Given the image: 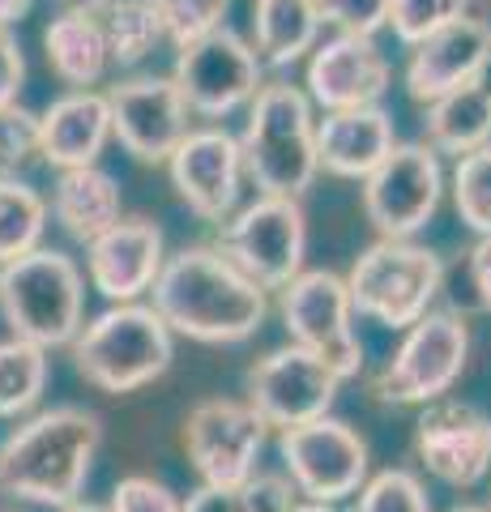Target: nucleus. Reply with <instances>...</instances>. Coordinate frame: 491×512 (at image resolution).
Masks as SVG:
<instances>
[{"mask_svg": "<svg viewBox=\"0 0 491 512\" xmlns=\"http://www.w3.org/2000/svg\"><path fill=\"white\" fill-rule=\"evenodd\" d=\"M393 82L389 56L368 35H334L308 52L304 94L321 111L376 107Z\"/></svg>", "mask_w": 491, "mask_h": 512, "instance_id": "nucleus-18", "label": "nucleus"}, {"mask_svg": "<svg viewBox=\"0 0 491 512\" xmlns=\"http://www.w3.org/2000/svg\"><path fill=\"white\" fill-rule=\"evenodd\" d=\"M321 26L334 35H368L376 39L389 26V0H316Z\"/></svg>", "mask_w": 491, "mask_h": 512, "instance_id": "nucleus-37", "label": "nucleus"}, {"mask_svg": "<svg viewBox=\"0 0 491 512\" xmlns=\"http://www.w3.org/2000/svg\"><path fill=\"white\" fill-rule=\"evenodd\" d=\"M423 133L436 154H457V158L491 141V47L470 77H462L436 103H427Z\"/></svg>", "mask_w": 491, "mask_h": 512, "instance_id": "nucleus-23", "label": "nucleus"}, {"mask_svg": "<svg viewBox=\"0 0 491 512\" xmlns=\"http://www.w3.org/2000/svg\"><path fill=\"white\" fill-rule=\"evenodd\" d=\"M218 252L252 278L261 291H282L308 256V214L304 201L295 197H269L257 192V201L244 205L240 214L218 222Z\"/></svg>", "mask_w": 491, "mask_h": 512, "instance_id": "nucleus-8", "label": "nucleus"}, {"mask_svg": "<svg viewBox=\"0 0 491 512\" xmlns=\"http://www.w3.org/2000/svg\"><path fill=\"white\" fill-rule=\"evenodd\" d=\"M487 47H491V22L483 13H470V18H457L432 30L406 56V94L423 107L436 103L445 90H453L462 77L479 69Z\"/></svg>", "mask_w": 491, "mask_h": 512, "instance_id": "nucleus-20", "label": "nucleus"}, {"mask_svg": "<svg viewBox=\"0 0 491 512\" xmlns=\"http://www.w3.org/2000/svg\"><path fill=\"white\" fill-rule=\"evenodd\" d=\"M470 363V325L462 312H423L402 329L398 350L376 372L372 393L385 406H427L449 397Z\"/></svg>", "mask_w": 491, "mask_h": 512, "instance_id": "nucleus-7", "label": "nucleus"}, {"mask_svg": "<svg viewBox=\"0 0 491 512\" xmlns=\"http://www.w3.org/2000/svg\"><path fill=\"white\" fill-rule=\"evenodd\" d=\"M351 512H432V500L410 470H380L355 491Z\"/></svg>", "mask_w": 491, "mask_h": 512, "instance_id": "nucleus-35", "label": "nucleus"}, {"mask_svg": "<svg viewBox=\"0 0 491 512\" xmlns=\"http://www.w3.org/2000/svg\"><path fill=\"white\" fill-rule=\"evenodd\" d=\"M47 201L26 180H0V265L43 248Z\"/></svg>", "mask_w": 491, "mask_h": 512, "instance_id": "nucleus-30", "label": "nucleus"}, {"mask_svg": "<svg viewBox=\"0 0 491 512\" xmlns=\"http://www.w3.org/2000/svg\"><path fill=\"white\" fill-rule=\"evenodd\" d=\"M99 26H103V43H107V60L116 69H137L141 60L154 56L163 39V26H158L154 9L146 0H107L99 9Z\"/></svg>", "mask_w": 491, "mask_h": 512, "instance_id": "nucleus-28", "label": "nucleus"}, {"mask_svg": "<svg viewBox=\"0 0 491 512\" xmlns=\"http://www.w3.org/2000/svg\"><path fill=\"white\" fill-rule=\"evenodd\" d=\"M449 295H453L449 312H457V308L462 312H491V235H479L466 248L462 265H457V286Z\"/></svg>", "mask_w": 491, "mask_h": 512, "instance_id": "nucleus-36", "label": "nucleus"}, {"mask_svg": "<svg viewBox=\"0 0 491 512\" xmlns=\"http://www.w3.org/2000/svg\"><path fill=\"white\" fill-rule=\"evenodd\" d=\"M43 52L52 73L73 90H94L112 69L99 9H60L43 30Z\"/></svg>", "mask_w": 491, "mask_h": 512, "instance_id": "nucleus-25", "label": "nucleus"}, {"mask_svg": "<svg viewBox=\"0 0 491 512\" xmlns=\"http://www.w3.org/2000/svg\"><path fill=\"white\" fill-rule=\"evenodd\" d=\"M291 512H338L334 504H312V500H299Z\"/></svg>", "mask_w": 491, "mask_h": 512, "instance_id": "nucleus-42", "label": "nucleus"}, {"mask_svg": "<svg viewBox=\"0 0 491 512\" xmlns=\"http://www.w3.org/2000/svg\"><path fill=\"white\" fill-rule=\"evenodd\" d=\"M103 448V419L82 406L30 414L0 440V495L39 508L82 500L94 457Z\"/></svg>", "mask_w": 491, "mask_h": 512, "instance_id": "nucleus-2", "label": "nucleus"}, {"mask_svg": "<svg viewBox=\"0 0 491 512\" xmlns=\"http://www.w3.org/2000/svg\"><path fill=\"white\" fill-rule=\"evenodd\" d=\"M440 282H445V261L432 248L415 239H376L355 256L346 274V295H351L355 316L402 333L423 312H432Z\"/></svg>", "mask_w": 491, "mask_h": 512, "instance_id": "nucleus-6", "label": "nucleus"}, {"mask_svg": "<svg viewBox=\"0 0 491 512\" xmlns=\"http://www.w3.org/2000/svg\"><path fill=\"white\" fill-rule=\"evenodd\" d=\"M453 210L474 235H491V141L457 158L453 167Z\"/></svg>", "mask_w": 491, "mask_h": 512, "instance_id": "nucleus-31", "label": "nucleus"}, {"mask_svg": "<svg viewBox=\"0 0 491 512\" xmlns=\"http://www.w3.org/2000/svg\"><path fill=\"white\" fill-rule=\"evenodd\" d=\"M146 5L154 9L163 39L171 47H184L218 26H227V13H231V0H146Z\"/></svg>", "mask_w": 491, "mask_h": 512, "instance_id": "nucleus-32", "label": "nucleus"}, {"mask_svg": "<svg viewBox=\"0 0 491 512\" xmlns=\"http://www.w3.org/2000/svg\"><path fill=\"white\" fill-rule=\"evenodd\" d=\"M69 346L77 376L116 397L154 384L176 359V333L150 303H112L77 329Z\"/></svg>", "mask_w": 491, "mask_h": 512, "instance_id": "nucleus-4", "label": "nucleus"}, {"mask_svg": "<svg viewBox=\"0 0 491 512\" xmlns=\"http://www.w3.org/2000/svg\"><path fill=\"white\" fill-rule=\"evenodd\" d=\"M278 453L291 487L312 504H342L368 483V440L342 419H312L278 431Z\"/></svg>", "mask_w": 491, "mask_h": 512, "instance_id": "nucleus-12", "label": "nucleus"}, {"mask_svg": "<svg viewBox=\"0 0 491 512\" xmlns=\"http://www.w3.org/2000/svg\"><path fill=\"white\" fill-rule=\"evenodd\" d=\"M150 308L176 338L223 346L244 342L265 325L269 291L244 278L218 248L193 244L163 261L150 286Z\"/></svg>", "mask_w": 491, "mask_h": 512, "instance_id": "nucleus-1", "label": "nucleus"}, {"mask_svg": "<svg viewBox=\"0 0 491 512\" xmlns=\"http://www.w3.org/2000/svg\"><path fill=\"white\" fill-rule=\"evenodd\" d=\"M60 5L65 9H103L107 0H60Z\"/></svg>", "mask_w": 491, "mask_h": 512, "instance_id": "nucleus-43", "label": "nucleus"}, {"mask_svg": "<svg viewBox=\"0 0 491 512\" xmlns=\"http://www.w3.org/2000/svg\"><path fill=\"white\" fill-rule=\"evenodd\" d=\"M244 175L269 197H304L316 167V107L304 86L265 82L248 103V124L240 133Z\"/></svg>", "mask_w": 491, "mask_h": 512, "instance_id": "nucleus-3", "label": "nucleus"}, {"mask_svg": "<svg viewBox=\"0 0 491 512\" xmlns=\"http://www.w3.org/2000/svg\"><path fill=\"white\" fill-rule=\"evenodd\" d=\"M26 82V60L18 39L9 35V26H0V107L18 103V90Z\"/></svg>", "mask_w": 491, "mask_h": 512, "instance_id": "nucleus-39", "label": "nucleus"}, {"mask_svg": "<svg viewBox=\"0 0 491 512\" xmlns=\"http://www.w3.org/2000/svg\"><path fill=\"white\" fill-rule=\"evenodd\" d=\"M39 163V116H30L18 103L0 107V180H26V171H35Z\"/></svg>", "mask_w": 491, "mask_h": 512, "instance_id": "nucleus-33", "label": "nucleus"}, {"mask_svg": "<svg viewBox=\"0 0 491 512\" xmlns=\"http://www.w3.org/2000/svg\"><path fill=\"white\" fill-rule=\"evenodd\" d=\"M107 141H112V116H107L103 90H69L39 116L43 163H52L56 171L94 167Z\"/></svg>", "mask_w": 491, "mask_h": 512, "instance_id": "nucleus-22", "label": "nucleus"}, {"mask_svg": "<svg viewBox=\"0 0 491 512\" xmlns=\"http://www.w3.org/2000/svg\"><path fill=\"white\" fill-rule=\"evenodd\" d=\"M415 457L445 487H479L491 474V419L453 397L427 402L415 423Z\"/></svg>", "mask_w": 491, "mask_h": 512, "instance_id": "nucleus-17", "label": "nucleus"}, {"mask_svg": "<svg viewBox=\"0 0 491 512\" xmlns=\"http://www.w3.org/2000/svg\"><path fill=\"white\" fill-rule=\"evenodd\" d=\"M163 261L167 239L150 218H120L116 227L86 244V278L112 303H137L141 295H150Z\"/></svg>", "mask_w": 491, "mask_h": 512, "instance_id": "nucleus-19", "label": "nucleus"}, {"mask_svg": "<svg viewBox=\"0 0 491 512\" xmlns=\"http://www.w3.org/2000/svg\"><path fill=\"white\" fill-rule=\"evenodd\" d=\"M171 82L193 116L227 120L231 111L257 99V90L265 86V64L248 39H240L231 26H218L210 35L176 47Z\"/></svg>", "mask_w": 491, "mask_h": 512, "instance_id": "nucleus-9", "label": "nucleus"}, {"mask_svg": "<svg viewBox=\"0 0 491 512\" xmlns=\"http://www.w3.org/2000/svg\"><path fill=\"white\" fill-rule=\"evenodd\" d=\"M487 512H491V504H487Z\"/></svg>", "mask_w": 491, "mask_h": 512, "instance_id": "nucleus-45", "label": "nucleus"}, {"mask_svg": "<svg viewBox=\"0 0 491 512\" xmlns=\"http://www.w3.org/2000/svg\"><path fill=\"white\" fill-rule=\"evenodd\" d=\"M56 512H107V508H103V504H90V500H73V504L56 508Z\"/></svg>", "mask_w": 491, "mask_h": 512, "instance_id": "nucleus-41", "label": "nucleus"}, {"mask_svg": "<svg viewBox=\"0 0 491 512\" xmlns=\"http://www.w3.org/2000/svg\"><path fill=\"white\" fill-rule=\"evenodd\" d=\"M449 512H487V508H479V504H457V508H449Z\"/></svg>", "mask_w": 491, "mask_h": 512, "instance_id": "nucleus-44", "label": "nucleus"}, {"mask_svg": "<svg viewBox=\"0 0 491 512\" xmlns=\"http://www.w3.org/2000/svg\"><path fill=\"white\" fill-rule=\"evenodd\" d=\"M30 9V0H0V26H13Z\"/></svg>", "mask_w": 491, "mask_h": 512, "instance_id": "nucleus-40", "label": "nucleus"}, {"mask_svg": "<svg viewBox=\"0 0 491 512\" xmlns=\"http://www.w3.org/2000/svg\"><path fill=\"white\" fill-rule=\"evenodd\" d=\"M295 504H299V491L291 487L287 474L257 470V474H248L244 483H231V487L201 483L180 504V512H291Z\"/></svg>", "mask_w": 491, "mask_h": 512, "instance_id": "nucleus-27", "label": "nucleus"}, {"mask_svg": "<svg viewBox=\"0 0 491 512\" xmlns=\"http://www.w3.org/2000/svg\"><path fill=\"white\" fill-rule=\"evenodd\" d=\"M112 137L137 163H167L193 128V111L184 107L171 73H133L103 90Z\"/></svg>", "mask_w": 491, "mask_h": 512, "instance_id": "nucleus-15", "label": "nucleus"}, {"mask_svg": "<svg viewBox=\"0 0 491 512\" xmlns=\"http://www.w3.org/2000/svg\"><path fill=\"white\" fill-rule=\"evenodd\" d=\"M0 316L9 338L35 342L43 350L69 346L86 325V278L73 256L35 248L0 265Z\"/></svg>", "mask_w": 491, "mask_h": 512, "instance_id": "nucleus-5", "label": "nucleus"}, {"mask_svg": "<svg viewBox=\"0 0 491 512\" xmlns=\"http://www.w3.org/2000/svg\"><path fill=\"white\" fill-rule=\"evenodd\" d=\"M278 312L295 346L325 359L342 380L359 376L363 342L355 333V308L342 274H334V269H299L278 291Z\"/></svg>", "mask_w": 491, "mask_h": 512, "instance_id": "nucleus-10", "label": "nucleus"}, {"mask_svg": "<svg viewBox=\"0 0 491 512\" xmlns=\"http://www.w3.org/2000/svg\"><path fill=\"white\" fill-rule=\"evenodd\" d=\"M398 133L385 107H351V111H325L316 120V167L338 175V180H363L380 167Z\"/></svg>", "mask_w": 491, "mask_h": 512, "instance_id": "nucleus-21", "label": "nucleus"}, {"mask_svg": "<svg viewBox=\"0 0 491 512\" xmlns=\"http://www.w3.org/2000/svg\"><path fill=\"white\" fill-rule=\"evenodd\" d=\"M316 43H321L316 0H252V52L265 69L308 60Z\"/></svg>", "mask_w": 491, "mask_h": 512, "instance_id": "nucleus-26", "label": "nucleus"}, {"mask_svg": "<svg viewBox=\"0 0 491 512\" xmlns=\"http://www.w3.org/2000/svg\"><path fill=\"white\" fill-rule=\"evenodd\" d=\"M47 214L56 218V227L65 231L77 244H90L99 239L107 227H116L124 218V197L112 171L94 167H65L52 184V201H47Z\"/></svg>", "mask_w": 491, "mask_h": 512, "instance_id": "nucleus-24", "label": "nucleus"}, {"mask_svg": "<svg viewBox=\"0 0 491 512\" xmlns=\"http://www.w3.org/2000/svg\"><path fill=\"white\" fill-rule=\"evenodd\" d=\"M180 440L205 487H231L257 474V457L269 440V427L248 402L210 397V402H197L188 410Z\"/></svg>", "mask_w": 491, "mask_h": 512, "instance_id": "nucleus-13", "label": "nucleus"}, {"mask_svg": "<svg viewBox=\"0 0 491 512\" xmlns=\"http://www.w3.org/2000/svg\"><path fill=\"white\" fill-rule=\"evenodd\" d=\"M180 495L167 483L146 474H129L112 487V500H107V512H180Z\"/></svg>", "mask_w": 491, "mask_h": 512, "instance_id": "nucleus-38", "label": "nucleus"}, {"mask_svg": "<svg viewBox=\"0 0 491 512\" xmlns=\"http://www.w3.org/2000/svg\"><path fill=\"white\" fill-rule=\"evenodd\" d=\"M363 214L380 239H415L445 197V167L427 141H398L372 175H363Z\"/></svg>", "mask_w": 491, "mask_h": 512, "instance_id": "nucleus-11", "label": "nucleus"}, {"mask_svg": "<svg viewBox=\"0 0 491 512\" xmlns=\"http://www.w3.org/2000/svg\"><path fill=\"white\" fill-rule=\"evenodd\" d=\"M470 13H479V0H389V30L406 47H415L432 30L470 18Z\"/></svg>", "mask_w": 491, "mask_h": 512, "instance_id": "nucleus-34", "label": "nucleus"}, {"mask_svg": "<svg viewBox=\"0 0 491 512\" xmlns=\"http://www.w3.org/2000/svg\"><path fill=\"white\" fill-rule=\"evenodd\" d=\"M167 175L171 188L180 192V201L201 222H227L235 205H240V188H244L240 137L227 133L223 124L188 128V137L167 158Z\"/></svg>", "mask_w": 491, "mask_h": 512, "instance_id": "nucleus-16", "label": "nucleus"}, {"mask_svg": "<svg viewBox=\"0 0 491 512\" xmlns=\"http://www.w3.org/2000/svg\"><path fill=\"white\" fill-rule=\"evenodd\" d=\"M52 376L47 350L22 338L0 342V419H22L39 406V397Z\"/></svg>", "mask_w": 491, "mask_h": 512, "instance_id": "nucleus-29", "label": "nucleus"}, {"mask_svg": "<svg viewBox=\"0 0 491 512\" xmlns=\"http://www.w3.org/2000/svg\"><path fill=\"white\" fill-rule=\"evenodd\" d=\"M342 376L325 359H316L304 346L269 350L261 363L248 367V406L261 414L265 427H299L325 419L338 402Z\"/></svg>", "mask_w": 491, "mask_h": 512, "instance_id": "nucleus-14", "label": "nucleus"}]
</instances>
